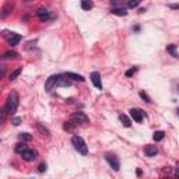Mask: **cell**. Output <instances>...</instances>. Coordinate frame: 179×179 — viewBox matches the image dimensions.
Returning a JSON list of instances; mask_svg holds the SVG:
<instances>
[{
  "label": "cell",
  "instance_id": "1",
  "mask_svg": "<svg viewBox=\"0 0 179 179\" xmlns=\"http://www.w3.org/2000/svg\"><path fill=\"white\" fill-rule=\"evenodd\" d=\"M71 144L74 146V148H76V151H78V154H81V155H87L88 154V148H87V144H85V141L83 140V137H80V136H73L71 137Z\"/></svg>",
  "mask_w": 179,
  "mask_h": 179
},
{
  "label": "cell",
  "instance_id": "2",
  "mask_svg": "<svg viewBox=\"0 0 179 179\" xmlns=\"http://www.w3.org/2000/svg\"><path fill=\"white\" fill-rule=\"evenodd\" d=\"M6 109H7V112L10 113V115H13V113L15 112V109H17V106H18V94L17 92H11L10 95L7 97V101H6Z\"/></svg>",
  "mask_w": 179,
  "mask_h": 179
},
{
  "label": "cell",
  "instance_id": "3",
  "mask_svg": "<svg viewBox=\"0 0 179 179\" xmlns=\"http://www.w3.org/2000/svg\"><path fill=\"white\" fill-rule=\"evenodd\" d=\"M70 121L73 122L76 124H83V123H88V116L85 115L84 112H74L71 113V116H70Z\"/></svg>",
  "mask_w": 179,
  "mask_h": 179
},
{
  "label": "cell",
  "instance_id": "4",
  "mask_svg": "<svg viewBox=\"0 0 179 179\" xmlns=\"http://www.w3.org/2000/svg\"><path fill=\"white\" fill-rule=\"evenodd\" d=\"M60 78H62V74H55V76H51L46 80V83H45V90H46V91H51L53 87H58L59 80H60Z\"/></svg>",
  "mask_w": 179,
  "mask_h": 179
},
{
  "label": "cell",
  "instance_id": "5",
  "mask_svg": "<svg viewBox=\"0 0 179 179\" xmlns=\"http://www.w3.org/2000/svg\"><path fill=\"white\" fill-rule=\"evenodd\" d=\"M105 160L108 161V164L111 165V168H112L113 171H119V169H121V162H119V158H118L116 155H113V154H106Z\"/></svg>",
  "mask_w": 179,
  "mask_h": 179
},
{
  "label": "cell",
  "instance_id": "6",
  "mask_svg": "<svg viewBox=\"0 0 179 179\" xmlns=\"http://www.w3.org/2000/svg\"><path fill=\"white\" fill-rule=\"evenodd\" d=\"M130 116H132V119L134 122L140 123V122H143V119H144V112H143L140 108H132V109H130Z\"/></svg>",
  "mask_w": 179,
  "mask_h": 179
},
{
  "label": "cell",
  "instance_id": "7",
  "mask_svg": "<svg viewBox=\"0 0 179 179\" xmlns=\"http://www.w3.org/2000/svg\"><path fill=\"white\" fill-rule=\"evenodd\" d=\"M90 78H91V83L94 84L95 88H98V90H102V83H101V76H99L98 71H92L91 76H90Z\"/></svg>",
  "mask_w": 179,
  "mask_h": 179
},
{
  "label": "cell",
  "instance_id": "8",
  "mask_svg": "<svg viewBox=\"0 0 179 179\" xmlns=\"http://www.w3.org/2000/svg\"><path fill=\"white\" fill-rule=\"evenodd\" d=\"M37 15L39 17L41 21H48V20L51 18V11L45 7H39L37 10Z\"/></svg>",
  "mask_w": 179,
  "mask_h": 179
},
{
  "label": "cell",
  "instance_id": "9",
  "mask_svg": "<svg viewBox=\"0 0 179 179\" xmlns=\"http://www.w3.org/2000/svg\"><path fill=\"white\" fill-rule=\"evenodd\" d=\"M21 155H22V160H25V161H34V160H37L38 153H37V151H34V150H27V151H24Z\"/></svg>",
  "mask_w": 179,
  "mask_h": 179
},
{
  "label": "cell",
  "instance_id": "10",
  "mask_svg": "<svg viewBox=\"0 0 179 179\" xmlns=\"http://www.w3.org/2000/svg\"><path fill=\"white\" fill-rule=\"evenodd\" d=\"M144 153H146L147 157H154V155L158 154V148H157V146H148V147H146Z\"/></svg>",
  "mask_w": 179,
  "mask_h": 179
},
{
  "label": "cell",
  "instance_id": "11",
  "mask_svg": "<svg viewBox=\"0 0 179 179\" xmlns=\"http://www.w3.org/2000/svg\"><path fill=\"white\" fill-rule=\"evenodd\" d=\"M65 77H66V78H71V80H74V81H84L85 80L81 74H76V73H71V71H67V73L65 74Z\"/></svg>",
  "mask_w": 179,
  "mask_h": 179
},
{
  "label": "cell",
  "instance_id": "12",
  "mask_svg": "<svg viewBox=\"0 0 179 179\" xmlns=\"http://www.w3.org/2000/svg\"><path fill=\"white\" fill-rule=\"evenodd\" d=\"M20 41H21V35H18V34H11L10 39H8V44H10L11 46H15V45H18Z\"/></svg>",
  "mask_w": 179,
  "mask_h": 179
},
{
  "label": "cell",
  "instance_id": "13",
  "mask_svg": "<svg viewBox=\"0 0 179 179\" xmlns=\"http://www.w3.org/2000/svg\"><path fill=\"white\" fill-rule=\"evenodd\" d=\"M112 14L115 15H119V17H123V15H128V10L124 7H116V8H112V11H111Z\"/></svg>",
  "mask_w": 179,
  "mask_h": 179
},
{
  "label": "cell",
  "instance_id": "14",
  "mask_svg": "<svg viewBox=\"0 0 179 179\" xmlns=\"http://www.w3.org/2000/svg\"><path fill=\"white\" fill-rule=\"evenodd\" d=\"M37 129H38V132H39L41 134L46 136V137H49V136H51V132H49V130H48V129L45 128L42 123H37Z\"/></svg>",
  "mask_w": 179,
  "mask_h": 179
},
{
  "label": "cell",
  "instance_id": "15",
  "mask_svg": "<svg viewBox=\"0 0 179 179\" xmlns=\"http://www.w3.org/2000/svg\"><path fill=\"white\" fill-rule=\"evenodd\" d=\"M28 148H27V146H25V143H18V144H15V147H14V151L17 154H22L24 151H27Z\"/></svg>",
  "mask_w": 179,
  "mask_h": 179
},
{
  "label": "cell",
  "instance_id": "16",
  "mask_svg": "<svg viewBox=\"0 0 179 179\" xmlns=\"http://www.w3.org/2000/svg\"><path fill=\"white\" fill-rule=\"evenodd\" d=\"M119 119H121L122 124H123L124 128H130V126H132V122H130V119H129L126 115H121V116H119Z\"/></svg>",
  "mask_w": 179,
  "mask_h": 179
},
{
  "label": "cell",
  "instance_id": "17",
  "mask_svg": "<svg viewBox=\"0 0 179 179\" xmlns=\"http://www.w3.org/2000/svg\"><path fill=\"white\" fill-rule=\"evenodd\" d=\"M92 7H94V3L90 2V0H83L81 2V8L83 10H91Z\"/></svg>",
  "mask_w": 179,
  "mask_h": 179
},
{
  "label": "cell",
  "instance_id": "18",
  "mask_svg": "<svg viewBox=\"0 0 179 179\" xmlns=\"http://www.w3.org/2000/svg\"><path fill=\"white\" fill-rule=\"evenodd\" d=\"M20 140H21L22 143H25V141H31L32 140V136L29 134V133H20L18 134Z\"/></svg>",
  "mask_w": 179,
  "mask_h": 179
},
{
  "label": "cell",
  "instance_id": "19",
  "mask_svg": "<svg viewBox=\"0 0 179 179\" xmlns=\"http://www.w3.org/2000/svg\"><path fill=\"white\" fill-rule=\"evenodd\" d=\"M165 137V133L162 132V130H158V132H155L154 133V136H153V139L155 140V141H161V140Z\"/></svg>",
  "mask_w": 179,
  "mask_h": 179
},
{
  "label": "cell",
  "instance_id": "20",
  "mask_svg": "<svg viewBox=\"0 0 179 179\" xmlns=\"http://www.w3.org/2000/svg\"><path fill=\"white\" fill-rule=\"evenodd\" d=\"M20 73H21V67H18V69H15L14 71H11V74H10V77H8V80L10 81H14L17 77L20 76Z\"/></svg>",
  "mask_w": 179,
  "mask_h": 179
},
{
  "label": "cell",
  "instance_id": "21",
  "mask_svg": "<svg viewBox=\"0 0 179 179\" xmlns=\"http://www.w3.org/2000/svg\"><path fill=\"white\" fill-rule=\"evenodd\" d=\"M175 49H176V45H168V46H167V51H168L169 53L174 56V58H179V55L176 53Z\"/></svg>",
  "mask_w": 179,
  "mask_h": 179
},
{
  "label": "cell",
  "instance_id": "22",
  "mask_svg": "<svg viewBox=\"0 0 179 179\" xmlns=\"http://www.w3.org/2000/svg\"><path fill=\"white\" fill-rule=\"evenodd\" d=\"M76 126H77L76 123H73V122L70 121V122H66V123L63 124V129H65V130H67V132H71V130H73Z\"/></svg>",
  "mask_w": 179,
  "mask_h": 179
},
{
  "label": "cell",
  "instance_id": "23",
  "mask_svg": "<svg viewBox=\"0 0 179 179\" xmlns=\"http://www.w3.org/2000/svg\"><path fill=\"white\" fill-rule=\"evenodd\" d=\"M17 56H18V53H17V52H6V53L2 56V58L6 60V59H15Z\"/></svg>",
  "mask_w": 179,
  "mask_h": 179
},
{
  "label": "cell",
  "instance_id": "24",
  "mask_svg": "<svg viewBox=\"0 0 179 179\" xmlns=\"http://www.w3.org/2000/svg\"><path fill=\"white\" fill-rule=\"evenodd\" d=\"M11 7H13L11 4H6V6H4V7H3V13H2V18H6V17H7V14L10 13Z\"/></svg>",
  "mask_w": 179,
  "mask_h": 179
},
{
  "label": "cell",
  "instance_id": "25",
  "mask_svg": "<svg viewBox=\"0 0 179 179\" xmlns=\"http://www.w3.org/2000/svg\"><path fill=\"white\" fill-rule=\"evenodd\" d=\"M140 98L143 99V101H144V102H147V104H151V99H150V97H148V95L146 94V92H140Z\"/></svg>",
  "mask_w": 179,
  "mask_h": 179
},
{
  "label": "cell",
  "instance_id": "26",
  "mask_svg": "<svg viewBox=\"0 0 179 179\" xmlns=\"http://www.w3.org/2000/svg\"><path fill=\"white\" fill-rule=\"evenodd\" d=\"M139 4H140V0H130V2L128 3V6L130 8H133V7H137Z\"/></svg>",
  "mask_w": 179,
  "mask_h": 179
},
{
  "label": "cell",
  "instance_id": "27",
  "mask_svg": "<svg viewBox=\"0 0 179 179\" xmlns=\"http://www.w3.org/2000/svg\"><path fill=\"white\" fill-rule=\"evenodd\" d=\"M21 121H22V119L20 116H14L13 119H11V123L14 124V126H18V124L21 123Z\"/></svg>",
  "mask_w": 179,
  "mask_h": 179
},
{
  "label": "cell",
  "instance_id": "28",
  "mask_svg": "<svg viewBox=\"0 0 179 179\" xmlns=\"http://www.w3.org/2000/svg\"><path fill=\"white\" fill-rule=\"evenodd\" d=\"M136 71H137V67H132V69H130V70H128V71H126V77H130V76H133V74H134Z\"/></svg>",
  "mask_w": 179,
  "mask_h": 179
},
{
  "label": "cell",
  "instance_id": "29",
  "mask_svg": "<svg viewBox=\"0 0 179 179\" xmlns=\"http://www.w3.org/2000/svg\"><path fill=\"white\" fill-rule=\"evenodd\" d=\"M38 171H39V172H45V171H46V164H45V162L39 164V167H38Z\"/></svg>",
  "mask_w": 179,
  "mask_h": 179
},
{
  "label": "cell",
  "instance_id": "30",
  "mask_svg": "<svg viewBox=\"0 0 179 179\" xmlns=\"http://www.w3.org/2000/svg\"><path fill=\"white\" fill-rule=\"evenodd\" d=\"M175 176L176 178H179V165H178V168L175 169Z\"/></svg>",
  "mask_w": 179,
  "mask_h": 179
},
{
  "label": "cell",
  "instance_id": "31",
  "mask_svg": "<svg viewBox=\"0 0 179 179\" xmlns=\"http://www.w3.org/2000/svg\"><path fill=\"white\" fill-rule=\"evenodd\" d=\"M171 8H175L176 10V8H179V4H171Z\"/></svg>",
  "mask_w": 179,
  "mask_h": 179
},
{
  "label": "cell",
  "instance_id": "32",
  "mask_svg": "<svg viewBox=\"0 0 179 179\" xmlns=\"http://www.w3.org/2000/svg\"><path fill=\"white\" fill-rule=\"evenodd\" d=\"M176 113H178V115H179V108H178V111H176Z\"/></svg>",
  "mask_w": 179,
  "mask_h": 179
},
{
  "label": "cell",
  "instance_id": "33",
  "mask_svg": "<svg viewBox=\"0 0 179 179\" xmlns=\"http://www.w3.org/2000/svg\"><path fill=\"white\" fill-rule=\"evenodd\" d=\"M164 179H171V178H169V176H167V178H164Z\"/></svg>",
  "mask_w": 179,
  "mask_h": 179
},
{
  "label": "cell",
  "instance_id": "34",
  "mask_svg": "<svg viewBox=\"0 0 179 179\" xmlns=\"http://www.w3.org/2000/svg\"><path fill=\"white\" fill-rule=\"evenodd\" d=\"M178 91H179V85H178Z\"/></svg>",
  "mask_w": 179,
  "mask_h": 179
}]
</instances>
